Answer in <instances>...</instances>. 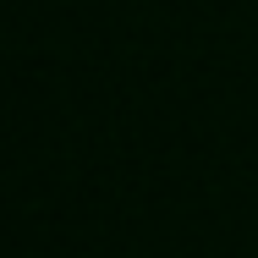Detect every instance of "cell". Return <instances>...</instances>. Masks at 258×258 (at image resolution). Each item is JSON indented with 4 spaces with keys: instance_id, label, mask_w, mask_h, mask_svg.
<instances>
[]
</instances>
